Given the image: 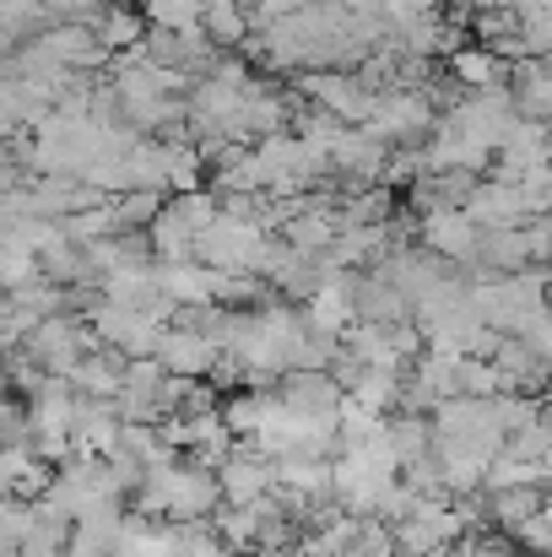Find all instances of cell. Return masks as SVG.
<instances>
[{
    "mask_svg": "<svg viewBox=\"0 0 552 557\" xmlns=\"http://www.w3.org/2000/svg\"><path fill=\"white\" fill-rule=\"evenodd\" d=\"M368 136H379L384 147H417L428 131H433V103L417 92V87H390V92H373L364 109Z\"/></svg>",
    "mask_w": 552,
    "mask_h": 557,
    "instance_id": "cell-1",
    "label": "cell"
},
{
    "mask_svg": "<svg viewBox=\"0 0 552 557\" xmlns=\"http://www.w3.org/2000/svg\"><path fill=\"white\" fill-rule=\"evenodd\" d=\"M417 238H422L428 255H439V260H450V265H471V255H477V222H471L461 206H433V211H422Z\"/></svg>",
    "mask_w": 552,
    "mask_h": 557,
    "instance_id": "cell-2",
    "label": "cell"
},
{
    "mask_svg": "<svg viewBox=\"0 0 552 557\" xmlns=\"http://www.w3.org/2000/svg\"><path fill=\"white\" fill-rule=\"evenodd\" d=\"M298 92H304L320 114H331V120H342V125H358L368 109V92L358 87L353 71H304V76H298Z\"/></svg>",
    "mask_w": 552,
    "mask_h": 557,
    "instance_id": "cell-3",
    "label": "cell"
},
{
    "mask_svg": "<svg viewBox=\"0 0 552 557\" xmlns=\"http://www.w3.org/2000/svg\"><path fill=\"white\" fill-rule=\"evenodd\" d=\"M461 211H466L477 227H515V222H526V216H531L520 185H510V180H488V174L471 185V195L461 200Z\"/></svg>",
    "mask_w": 552,
    "mask_h": 557,
    "instance_id": "cell-4",
    "label": "cell"
},
{
    "mask_svg": "<svg viewBox=\"0 0 552 557\" xmlns=\"http://www.w3.org/2000/svg\"><path fill=\"white\" fill-rule=\"evenodd\" d=\"M217 276H222V271H211V265H200V260H169V265H152V282H158V293H163L174 309H184V304H211Z\"/></svg>",
    "mask_w": 552,
    "mask_h": 557,
    "instance_id": "cell-5",
    "label": "cell"
},
{
    "mask_svg": "<svg viewBox=\"0 0 552 557\" xmlns=\"http://www.w3.org/2000/svg\"><path fill=\"white\" fill-rule=\"evenodd\" d=\"M158 363L163 373H189V379H206L217 363V347L200 336V331H184V325H163L158 336Z\"/></svg>",
    "mask_w": 552,
    "mask_h": 557,
    "instance_id": "cell-6",
    "label": "cell"
},
{
    "mask_svg": "<svg viewBox=\"0 0 552 557\" xmlns=\"http://www.w3.org/2000/svg\"><path fill=\"white\" fill-rule=\"evenodd\" d=\"M548 476H552V455L548 460H520V455L493 449L488 466H482V493H499V487H548Z\"/></svg>",
    "mask_w": 552,
    "mask_h": 557,
    "instance_id": "cell-7",
    "label": "cell"
},
{
    "mask_svg": "<svg viewBox=\"0 0 552 557\" xmlns=\"http://www.w3.org/2000/svg\"><path fill=\"white\" fill-rule=\"evenodd\" d=\"M189 222H184L180 211H174V200H163L158 206V216L147 222V244H152V260L158 265H169V260H189Z\"/></svg>",
    "mask_w": 552,
    "mask_h": 557,
    "instance_id": "cell-8",
    "label": "cell"
},
{
    "mask_svg": "<svg viewBox=\"0 0 552 557\" xmlns=\"http://www.w3.org/2000/svg\"><path fill=\"white\" fill-rule=\"evenodd\" d=\"M200 33L217 49H238L249 33V11L238 0H200Z\"/></svg>",
    "mask_w": 552,
    "mask_h": 557,
    "instance_id": "cell-9",
    "label": "cell"
},
{
    "mask_svg": "<svg viewBox=\"0 0 552 557\" xmlns=\"http://www.w3.org/2000/svg\"><path fill=\"white\" fill-rule=\"evenodd\" d=\"M142 33H147V16H142V11H131L125 0L103 5V11H98V22H93V38H98L109 54H120V49L142 44Z\"/></svg>",
    "mask_w": 552,
    "mask_h": 557,
    "instance_id": "cell-10",
    "label": "cell"
},
{
    "mask_svg": "<svg viewBox=\"0 0 552 557\" xmlns=\"http://www.w3.org/2000/svg\"><path fill=\"white\" fill-rule=\"evenodd\" d=\"M444 60H450V76L461 82V92L488 87V82H504V60H499L493 49H482V44H461V49L444 54Z\"/></svg>",
    "mask_w": 552,
    "mask_h": 557,
    "instance_id": "cell-11",
    "label": "cell"
},
{
    "mask_svg": "<svg viewBox=\"0 0 552 557\" xmlns=\"http://www.w3.org/2000/svg\"><path fill=\"white\" fill-rule=\"evenodd\" d=\"M342 395H353L358 406L379 411V417H390V411H395V400H401V373H390V369H358V373H353V384H347Z\"/></svg>",
    "mask_w": 552,
    "mask_h": 557,
    "instance_id": "cell-12",
    "label": "cell"
},
{
    "mask_svg": "<svg viewBox=\"0 0 552 557\" xmlns=\"http://www.w3.org/2000/svg\"><path fill=\"white\" fill-rule=\"evenodd\" d=\"M206 525H211V536H217L228 553H238V547H249V542H255L260 515H255V504H217V509L206 515Z\"/></svg>",
    "mask_w": 552,
    "mask_h": 557,
    "instance_id": "cell-13",
    "label": "cell"
},
{
    "mask_svg": "<svg viewBox=\"0 0 552 557\" xmlns=\"http://www.w3.org/2000/svg\"><path fill=\"white\" fill-rule=\"evenodd\" d=\"M163 206V189H120L109 195V216H114V233H142Z\"/></svg>",
    "mask_w": 552,
    "mask_h": 557,
    "instance_id": "cell-14",
    "label": "cell"
},
{
    "mask_svg": "<svg viewBox=\"0 0 552 557\" xmlns=\"http://www.w3.org/2000/svg\"><path fill=\"white\" fill-rule=\"evenodd\" d=\"M158 141H163V136H158ZM163 158H169V189H174V195H180V189H200L206 163H200V147H195L189 136L163 141Z\"/></svg>",
    "mask_w": 552,
    "mask_h": 557,
    "instance_id": "cell-15",
    "label": "cell"
},
{
    "mask_svg": "<svg viewBox=\"0 0 552 557\" xmlns=\"http://www.w3.org/2000/svg\"><path fill=\"white\" fill-rule=\"evenodd\" d=\"M379 411H368V406H358L353 395H342L336 400V449H358V444H368L373 433H379Z\"/></svg>",
    "mask_w": 552,
    "mask_h": 557,
    "instance_id": "cell-16",
    "label": "cell"
},
{
    "mask_svg": "<svg viewBox=\"0 0 552 557\" xmlns=\"http://www.w3.org/2000/svg\"><path fill=\"white\" fill-rule=\"evenodd\" d=\"M54 222H60V233H65L71 244H98V238H109V233H114L109 200H98V206H82V211H65V216H54Z\"/></svg>",
    "mask_w": 552,
    "mask_h": 557,
    "instance_id": "cell-17",
    "label": "cell"
},
{
    "mask_svg": "<svg viewBox=\"0 0 552 557\" xmlns=\"http://www.w3.org/2000/svg\"><path fill=\"white\" fill-rule=\"evenodd\" d=\"M147 27H169V33H189L200 27V0H142Z\"/></svg>",
    "mask_w": 552,
    "mask_h": 557,
    "instance_id": "cell-18",
    "label": "cell"
},
{
    "mask_svg": "<svg viewBox=\"0 0 552 557\" xmlns=\"http://www.w3.org/2000/svg\"><path fill=\"white\" fill-rule=\"evenodd\" d=\"M499 449H504V455H520V460H548V455H552L548 417H537V422H526V428L504 433V444H499Z\"/></svg>",
    "mask_w": 552,
    "mask_h": 557,
    "instance_id": "cell-19",
    "label": "cell"
},
{
    "mask_svg": "<svg viewBox=\"0 0 552 557\" xmlns=\"http://www.w3.org/2000/svg\"><path fill=\"white\" fill-rule=\"evenodd\" d=\"M520 553H531V557H548L552 553V515L548 509H537V515H526L515 531H504Z\"/></svg>",
    "mask_w": 552,
    "mask_h": 557,
    "instance_id": "cell-20",
    "label": "cell"
},
{
    "mask_svg": "<svg viewBox=\"0 0 552 557\" xmlns=\"http://www.w3.org/2000/svg\"><path fill=\"white\" fill-rule=\"evenodd\" d=\"M455 379H461V395H477V400L499 395V369H493L488 358H461V363H455Z\"/></svg>",
    "mask_w": 552,
    "mask_h": 557,
    "instance_id": "cell-21",
    "label": "cell"
},
{
    "mask_svg": "<svg viewBox=\"0 0 552 557\" xmlns=\"http://www.w3.org/2000/svg\"><path fill=\"white\" fill-rule=\"evenodd\" d=\"M174 211L189 222V233H200V227L217 216V195H211V189H180V195H174Z\"/></svg>",
    "mask_w": 552,
    "mask_h": 557,
    "instance_id": "cell-22",
    "label": "cell"
},
{
    "mask_svg": "<svg viewBox=\"0 0 552 557\" xmlns=\"http://www.w3.org/2000/svg\"><path fill=\"white\" fill-rule=\"evenodd\" d=\"M228 557H266L260 547H238V553H228Z\"/></svg>",
    "mask_w": 552,
    "mask_h": 557,
    "instance_id": "cell-23",
    "label": "cell"
},
{
    "mask_svg": "<svg viewBox=\"0 0 552 557\" xmlns=\"http://www.w3.org/2000/svg\"><path fill=\"white\" fill-rule=\"evenodd\" d=\"M455 557H461V553H455Z\"/></svg>",
    "mask_w": 552,
    "mask_h": 557,
    "instance_id": "cell-24",
    "label": "cell"
}]
</instances>
